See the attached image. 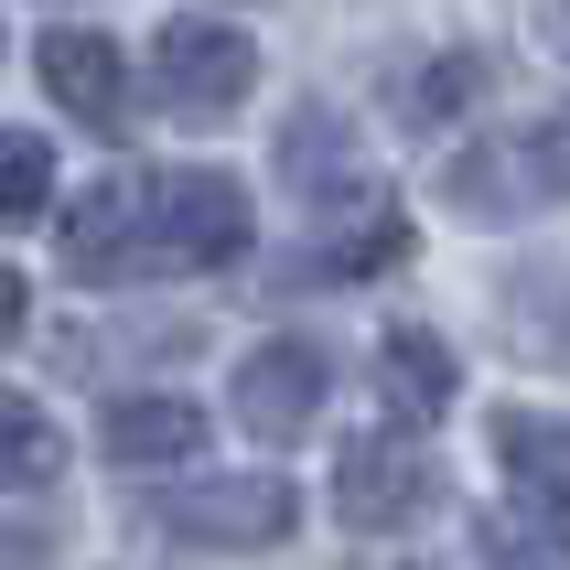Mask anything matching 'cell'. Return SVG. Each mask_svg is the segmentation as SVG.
Listing matches in <instances>:
<instances>
[{
	"instance_id": "cell-14",
	"label": "cell",
	"mask_w": 570,
	"mask_h": 570,
	"mask_svg": "<svg viewBox=\"0 0 570 570\" xmlns=\"http://www.w3.org/2000/svg\"><path fill=\"white\" fill-rule=\"evenodd\" d=\"M55 216V151L11 129V151H0V226H43Z\"/></svg>"
},
{
	"instance_id": "cell-8",
	"label": "cell",
	"mask_w": 570,
	"mask_h": 570,
	"mask_svg": "<svg viewBox=\"0 0 570 570\" xmlns=\"http://www.w3.org/2000/svg\"><path fill=\"white\" fill-rule=\"evenodd\" d=\"M161 248H173V269H226L248 248V184L216 173V161L161 173Z\"/></svg>"
},
{
	"instance_id": "cell-10",
	"label": "cell",
	"mask_w": 570,
	"mask_h": 570,
	"mask_svg": "<svg viewBox=\"0 0 570 570\" xmlns=\"http://www.w3.org/2000/svg\"><path fill=\"white\" fill-rule=\"evenodd\" d=\"M32 65H43L55 108H76V119H97V129H129V65H119V43L97 22H55L32 43Z\"/></svg>"
},
{
	"instance_id": "cell-2",
	"label": "cell",
	"mask_w": 570,
	"mask_h": 570,
	"mask_svg": "<svg viewBox=\"0 0 570 570\" xmlns=\"http://www.w3.org/2000/svg\"><path fill=\"white\" fill-rule=\"evenodd\" d=\"M281 184H291V205H302L323 237H355V226L399 216V205H387V184H377V161L355 151L345 108H302V119L281 129Z\"/></svg>"
},
{
	"instance_id": "cell-9",
	"label": "cell",
	"mask_w": 570,
	"mask_h": 570,
	"mask_svg": "<svg viewBox=\"0 0 570 570\" xmlns=\"http://www.w3.org/2000/svg\"><path fill=\"white\" fill-rule=\"evenodd\" d=\"M97 452L119 474H184L194 452H205V410H194L184 387H140V399H119V410L97 420Z\"/></svg>"
},
{
	"instance_id": "cell-15",
	"label": "cell",
	"mask_w": 570,
	"mask_h": 570,
	"mask_svg": "<svg viewBox=\"0 0 570 570\" xmlns=\"http://www.w3.org/2000/svg\"><path fill=\"white\" fill-rule=\"evenodd\" d=\"M463 87H474L463 65H410V76H399V119H410V129H442V119H463Z\"/></svg>"
},
{
	"instance_id": "cell-13",
	"label": "cell",
	"mask_w": 570,
	"mask_h": 570,
	"mask_svg": "<svg viewBox=\"0 0 570 570\" xmlns=\"http://www.w3.org/2000/svg\"><path fill=\"white\" fill-rule=\"evenodd\" d=\"M484 570H570V517L549 507H517V517H484Z\"/></svg>"
},
{
	"instance_id": "cell-5",
	"label": "cell",
	"mask_w": 570,
	"mask_h": 570,
	"mask_svg": "<svg viewBox=\"0 0 570 570\" xmlns=\"http://www.w3.org/2000/svg\"><path fill=\"white\" fill-rule=\"evenodd\" d=\"M452 205L463 216H507V205H570V108L528 119V140H484L452 161Z\"/></svg>"
},
{
	"instance_id": "cell-16",
	"label": "cell",
	"mask_w": 570,
	"mask_h": 570,
	"mask_svg": "<svg viewBox=\"0 0 570 570\" xmlns=\"http://www.w3.org/2000/svg\"><path fill=\"white\" fill-rule=\"evenodd\" d=\"M55 463H65V442H55V420L32 410H11V484H55Z\"/></svg>"
},
{
	"instance_id": "cell-3",
	"label": "cell",
	"mask_w": 570,
	"mask_h": 570,
	"mask_svg": "<svg viewBox=\"0 0 570 570\" xmlns=\"http://www.w3.org/2000/svg\"><path fill=\"white\" fill-rule=\"evenodd\" d=\"M65 269L87 291H129L151 269H173V248H161V184H140V173L87 184L65 205Z\"/></svg>"
},
{
	"instance_id": "cell-7",
	"label": "cell",
	"mask_w": 570,
	"mask_h": 570,
	"mask_svg": "<svg viewBox=\"0 0 570 570\" xmlns=\"http://www.w3.org/2000/svg\"><path fill=\"white\" fill-rule=\"evenodd\" d=\"M420 495H431V452H420L410 431H366V442L334 452V517L366 528V539H387Z\"/></svg>"
},
{
	"instance_id": "cell-17",
	"label": "cell",
	"mask_w": 570,
	"mask_h": 570,
	"mask_svg": "<svg viewBox=\"0 0 570 570\" xmlns=\"http://www.w3.org/2000/svg\"><path fill=\"white\" fill-rule=\"evenodd\" d=\"M549 43H560V55H570V0H549Z\"/></svg>"
},
{
	"instance_id": "cell-4",
	"label": "cell",
	"mask_w": 570,
	"mask_h": 570,
	"mask_svg": "<svg viewBox=\"0 0 570 570\" xmlns=\"http://www.w3.org/2000/svg\"><path fill=\"white\" fill-rule=\"evenodd\" d=\"M151 87H161L173 119H226L258 87V43L237 22H216V11H173L151 32Z\"/></svg>"
},
{
	"instance_id": "cell-12",
	"label": "cell",
	"mask_w": 570,
	"mask_h": 570,
	"mask_svg": "<svg viewBox=\"0 0 570 570\" xmlns=\"http://www.w3.org/2000/svg\"><path fill=\"white\" fill-rule=\"evenodd\" d=\"M377 387H387L410 420H442L452 399H463V366H452V345L431 334V323H399V334L377 345Z\"/></svg>"
},
{
	"instance_id": "cell-1",
	"label": "cell",
	"mask_w": 570,
	"mask_h": 570,
	"mask_svg": "<svg viewBox=\"0 0 570 570\" xmlns=\"http://www.w3.org/2000/svg\"><path fill=\"white\" fill-rule=\"evenodd\" d=\"M291 528H302V495H291V474H205V484H173L151 507V539L173 549H216V560H237V549H281Z\"/></svg>"
},
{
	"instance_id": "cell-6",
	"label": "cell",
	"mask_w": 570,
	"mask_h": 570,
	"mask_svg": "<svg viewBox=\"0 0 570 570\" xmlns=\"http://www.w3.org/2000/svg\"><path fill=\"white\" fill-rule=\"evenodd\" d=\"M323 387H334V366H323L313 345H248L226 399H237V431H248V442H302L323 420Z\"/></svg>"
},
{
	"instance_id": "cell-11",
	"label": "cell",
	"mask_w": 570,
	"mask_h": 570,
	"mask_svg": "<svg viewBox=\"0 0 570 570\" xmlns=\"http://www.w3.org/2000/svg\"><path fill=\"white\" fill-rule=\"evenodd\" d=\"M495 474H507L517 507H549L570 517V420L560 410H495Z\"/></svg>"
}]
</instances>
